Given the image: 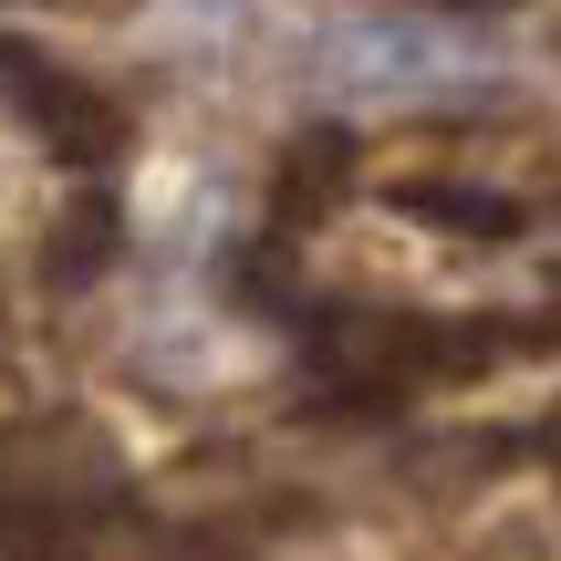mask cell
<instances>
[{
    "label": "cell",
    "instance_id": "6da1fadb",
    "mask_svg": "<svg viewBox=\"0 0 561 561\" xmlns=\"http://www.w3.org/2000/svg\"><path fill=\"white\" fill-rule=\"evenodd\" d=\"M0 104H11V115L32 125L62 167H115V157H125V104L104 94V83L62 73L53 53L11 42V32H0Z\"/></svg>",
    "mask_w": 561,
    "mask_h": 561
},
{
    "label": "cell",
    "instance_id": "7a4b0ae2",
    "mask_svg": "<svg viewBox=\"0 0 561 561\" xmlns=\"http://www.w3.org/2000/svg\"><path fill=\"white\" fill-rule=\"evenodd\" d=\"M343 187H354V136H343V125H312V136H291V146L271 157V250H280V240H301L312 219H333Z\"/></svg>",
    "mask_w": 561,
    "mask_h": 561
},
{
    "label": "cell",
    "instance_id": "3957f363",
    "mask_svg": "<svg viewBox=\"0 0 561 561\" xmlns=\"http://www.w3.org/2000/svg\"><path fill=\"white\" fill-rule=\"evenodd\" d=\"M405 219L426 229H468V240H520V198H500V187H458V178H405L396 187Z\"/></svg>",
    "mask_w": 561,
    "mask_h": 561
},
{
    "label": "cell",
    "instance_id": "277c9868",
    "mask_svg": "<svg viewBox=\"0 0 561 561\" xmlns=\"http://www.w3.org/2000/svg\"><path fill=\"white\" fill-rule=\"evenodd\" d=\"M53 240H62V250H53V280L73 291V280H94L104 261H115V240H125V208L94 187L83 208H62V229H53Z\"/></svg>",
    "mask_w": 561,
    "mask_h": 561
}]
</instances>
